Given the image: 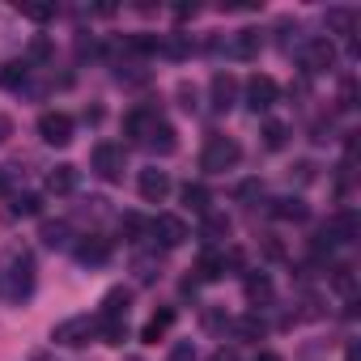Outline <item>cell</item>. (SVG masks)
Segmentation results:
<instances>
[{
    "mask_svg": "<svg viewBox=\"0 0 361 361\" xmlns=\"http://www.w3.org/2000/svg\"><path fill=\"white\" fill-rule=\"evenodd\" d=\"M94 327L106 344H123V336H128V319H94Z\"/></svg>",
    "mask_w": 361,
    "mask_h": 361,
    "instance_id": "obj_18",
    "label": "cell"
},
{
    "mask_svg": "<svg viewBox=\"0 0 361 361\" xmlns=\"http://www.w3.org/2000/svg\"><path fill=\"white\" fill-rule=\"evenodd\" d=\"M285 136H289V128H285V123H264V145H268V149H281V145H285Z\"/></svg>",
    "mask_w": 361,
    "mask_h": 361,
    "instance_id": "obj_25",
    "label": "cell"
},
{
    "mask_svg": "<svg viewBox=\"0 0 361 361\" xmlns=\"http://www.w3.org/2000/svg\"><path fill=\"white\" fill-rule=\"evenodd\" d=\"M234 327H238V336H247V340H255V336H264V323H259L255 314H247V319H238Z\"/></svg>",
    "mask_w": 361,
    "mask_h": 361,
    "instance_id": "obj_27",
    "label": "cell"
},
{
    "mask_svg": "<svg viewBox=\"0 0 361 361\" xmlns=\"http://www.w3.org/2000/svg\"><path fill=\"white\" fill-rule=\"evenodd\" d=\"M234 94H238V81H234L230 73H217V77H213V106H217V111H230V106H234Z\"/></svg>",
    "mask_w": 361,
    "mask_h": 361,
    "instance_id": "obj_12",
    "label": "cell"
},
{
    "mask_svg": "<svg viewBox=\"0 0 361 361\" xmlns=\"http://www.w3.org/2000/svg\"><path fill=\"white\" fill-rule=\"evenodd\" d=\"M35 361H47V357H35Z\"/></svg>",
    "mask_w": 361,
    "mask_h": 361,
    "instance_id": "obj_38",
    "label": "cell"
},
{
    "mask_svg": "<svg viewBox=\"0 0 361 361\" xmlns=\"http://www.w3.org/2000/svg\"><path fill=\"white\" fill-rule=\"evenodd\" d=\"M192 357H196V348H192V344H178V348L170 353V361H192Z\"/></svg>",
    "mask_w": 361,
    "mask_h": 361,
    "instance_id": "obj_32",
    "label": "cell"
},
{
    "mask_svg": "<svg viewBox=\"0 0 361 361\" xmlns=\"http://www.w3.org/2000/svg\"><path fill=\"white\" fill-rule=\"evenodd\" d=\"M128 302H132V289L115 285V289L102 298V310H98V319H128Z\"/></svg>",
    "mask_w": 361,
    "mask_h": 361,
    "instance_id": "obj_11",
    "label": "cell"
},
{
    "mask_svg": "<svg viewBox=\"0 0 361 361\" xmlns=\"http://www.w3.org/2000/svg\"><path fill=\"white\" fill-rule=\"evenodd\" d=\"M30 289H35V259H30V251H22V247L5 251L0 255V298L22 302V298H30Z\"/></svg>",
    "mask_w": 361,
    "mask_h": 361,
    "instance_id": "obj_1",
    "label": "cell"
},
{
    "mask_svg": "<svg viewBox=\"0 0 361 361\" xmlns=\"http://www.w3.org/2000/svg\"><path fill=\"white\" fill-rule=\"evenodd\" d=\"M47 188H51L56 196L73 192V188H77V166H56V170L47 174Z\"/></svg>",
    "mask_w": 361,
    "mask_h": 361,
    "instance_id": "obj_15",
    "label": "cell"
},
{
    "mask_svg": "<svg viewBox=\"0 0 361 361\" xmlns=\"http://www.w3.org/2000/svg\"><path fill=\"white\" fill-rule=\"evenodd\" d=\"M221 272H226V255H217V251H204V255H200V276H204V281H217Z\"/></svg>",
    "mask_w": 361,
    "mask_h": 361,
    "instance_id": "obj_20",
    "label": "cell"
},
{
    "mask_svg": "<svg viewBox=\"0 0 361 361\" xmlns=\"http://www.w3.org/2000/svg\"><path fill=\"white\" fill-rule=\"evenodd\" d=\"M166 192H170L166 170H145V174H140V196H145L149 204H161V200H166Z\"/></svg>",
    "mask_w": 361,
    "mask_h": 361,
    "instance_id": "obj_9",
    "label": "cell"
},
{
    "mask_svg": "<svg viewBox=\"0 0 361 361\" xmlns=\"http://www.w3.org/2000/svg\"><path fill=\"white\" fill-rule=\"evenodd\" d=\"M272 213H276L281 221H306V213H310V209H306L298 196H285V200H276V204H272Z\"/></svg>",
    "mask_w": 361,
    "mask_h": 361,
    "instance_id": "obj_17",
    "label": "cell"
},
{
    "mask_svg": "<svg viewBox=\"0 0 361 361\" xmlns=\"http://www.w3.org/2000/svg\"><path fill=\"white\" fill-rule=\"evenodd\" d=\"M204 234H209V238L230 234V221H226V217H217V213H204Z\"/></svg>",
    "mask_w": 361,
    "mask_h": 361,
    "instance_id": "obj_26",
    "label": "cell"
},
{
    "mask_svg": "<svg viewBox=\"0 0 361 361\" xmlns=\"http://www.w3.org/2000/svg\"><path fill=\"white\" fill-rule=\"evenodd\" d=\"M149 234H153L161 247H178V243L188 238V221L174 217V213H157V217L149 221Z\"/></svg>",
    "mask_w": 361,
    "mask_h": 361,
    "instance_id": "obj_6",
    "label": "cell"
},
{
    "mask_svg": "<svg viewBox=\"0 0 361 361\" xmlns=\"http://www.w3.org/2000/svg\"><path fill=\"white\" fill-rule=\"evenodd\" d=\"M5 136H9V119H5V115H0V140H5Z\"/></svg>",
    "mask_w": 361,
    "mask_h": 361,
    "instance_id": "obj_34",
    "label": "cell"
},
{
    "mask_svg": "<svg viewBox=\"0 0 361 361\" xmlns=\"http://www.w3.org/2000/svg\"><path fill=\"white\" fill-rule=\"evenodd\" d=\"M255 361H281V357H276V353H264V357H255Z\"/></svg>",
    "mask_w": 361,
    "mask_h": 361,
    "instance_id": "obj_36",
    "label": "cell"
},
{
    "mask_svg": "<svg viewBox=\"0 0 361 361\" xmlns=\"http://www.w3.org/2000/svg\"><path fill=\"white\" fill-rule=\"evenodd\" d=\"M13 213H18V217H35V213H39V196H18V200H13Z\"/></svg>",
    "mask_w": 361,
    "mask_h": 361,
    "instance_id": "obj_28",
    "label": "cell"
},
{
    "mask_svg": "<svg viewBox=\"0 0 361 361\" xmlns=\"http://www.w3.org/2000/svg\"><path fill=\"white\" fill-rule=\"evenodd\" d=\"M170 323H174V310L166 306V310H157V314H153V319L145 323V331H140V340H145V344H157V340H161V336L170 331Z\"/></svg>",
    "mask_w": 361,
    "mask_h": 361,
    "instance_id": "obj_14",
    "label": "cell"
},
{
    "mask_svg": "<svg viewBox=\"0 0 361 361\" xmlns=\"http://www.w3.org/2000/svg\"><path fill=\"white\" fill-rule=\"evenodd\" d=\"M327 22H331L336 30H348V26H353V13H348V9H331V13H327Z\"/></svg>",
    "mask_w": 361,
    "mask_h": 361,
    "instance_id": "obj_31",
    "label": "cell"
},
{
    "mask_svg": "<svg viewBox=\"0 0 361 361\" xmlns=\"http://www.w3.org/2000/svg\"><path fill=\"white\" fill-rule=\"evenodd\" d=\"M238 157H243L238 140H230V136H209V145H204V153H200V166H204L209 174H221V170H230Z\"/></svg>",
    "mask_w": 361,
    "mask_h": 361,
    "instance_id": "obj_2",
    "label": "cell"
},
{
    "mask_svg": "<svg viewBox=\"0 0 361 361\" xmlns=\"http://www.w3.org/2000/svg\"><path fill=\"white\" fill-rule=\"evenodd\" d=\"M106 255H111V243H106V238H85V243H77V259H81V264H106Z\"/></svg>",
    "mask_w": 361,
    "mask_h": 361,
    "instance_id": "obj_13",
    "label": "cell"
},
{
    "mask_svg": "<svg viewBox=\"0 0 361 361\" xmlns=\"http://www.w3.org/2000/svg\"><path fill=\"white\" fill-rule=\"evenodd\" d=\"M123 166H128V157H123V145H115V140H102V145H94V170L106 178V183H119V178H123Z\"/></svg>",
    "mask_w": 361,
    "mask_h": 361,
    "instance_id": "obj_3",
    "label": "cell"
},
{
    "mask_svg": "<svg viewBox=\"0 0 361 361\" xmlns=\"http://www.w3.org/2000/svg\"><path fill=\"white\" fill-rule=\"evenodd\" d=\"M18 13L30 18V22H51L56 18V5H18Z\"/></svg>",
    "mask_w": 361,
    "mask_h": 361,
    "instance_id": "obj_24",
    "label": "cell"
},
{
    "mask_svg": "<svg viewBox=\"0 0 361 361\" xmlns=\"http://www.w3.org/2000/svg\"><path fill=\"white\" fill-rule=\"evenodd\" d=\"M247 298L251 302H268L272 298V281L268 276H247Z\"/></svg>",
    "mask_w": 361,
    "mask_h": 361,
    "instance_id": "obj_21",
    "label": "cell"
},
{
    "mask_svg": "<svg viewBox=\"0 0 361 361\" xmlns=\"http://www.w3.org/2000/svg\"><path fill=\"white\" fill-rule=\"evenodd\" d=\"M272 102H276V81H272V77H251V81H247V106L259 115V111H268Z\"/></svg>",
    "mask_w": 361,
    "mask_h": 361,
    "instance_id": "obj_8",
    "label": "cell"
},
{
    "mask_svg": "<svg viewBox=\"0 0 361 361\" xmlns=\"http://www.w3.org/2000/svg\"><path fill=\"white\" fill-rule=\"evenodd\" d=\"M5 188H9V178H5V174H0V192H5Z\"/></svg>",
    "mask_w": 361,
    "mask_h": 361,
    "instance_id": "obj_37",
    "label": "cell"
},
{
    "mask_svg": "<svg viewBox=\"0 0 361 361\" xmlns=\"http://www.w3.org/2000/svg\"><path fill=\"white\" fill-rule=\"evenodd\" d=\"M331 285H336L340 293H353V268H336V276H331Z\"/></svg>",
    "mask_w": 361,
    "mask_h": 361,
    "instance_id": "obj_30",
    "label": "cell"
},
{
    "mask_svg": "<svg viewBox=\"0 0 361 361\" xmlns=\"http://www.w3.org/2000/svg\"><path fill=\"white\" fill-rule=\"evenodd\" d=\"M259 43H264L259 30H238V39H234V56H238V60H251V56L259 51Z\"/></svg>",
    "mask_w": 361,
    "mask_h": 361,
    "instance_id": "obj_19",
    "label": "cell"
},
{
    "mask_svg": "<svg viewBox=\"0 0 361 361\" xmlns=\"http://www.w3.org/2000/svg\"><path fill=\"white\" fill-rule=\"evenodd\" d=\"M39 136H43L47 145L64 149V145L73 140V119H68L64 111H43V115H39Z\"/></svg>",
    "mask_w": 361,
    "mask_h": 361,
    "instance_id": "obj_5",
    "label": "cell"
},
{
    "mask_svg": "<svg viewBox=\"0 0 361 361\" xmlns=\"http://www.w3.org/2000/svg\"><path fill=\"white\" fill-rule=\"evenodd\" d=\"M157 123H161V119H157V111H145V106H140V111H128V119H123V132H128V136H136V140L145 145V136H149Z\"/></svg>",
    "mask_w": 361,
    "mask_h": 361,
    "instance_id": "obj_10",
    "label": "cell"
},
{
    "mask_svg": "<svg viewBox=\"0 0 361 361\" xmlns=\"http://www.w3.org/2000/svg\"><path fill=\"white\" fill-rule=\"evenodd\" d=\"M26 68H30L26 60H22V64H5V73H0V85H5V90H18V85L26 81Z\"/></svg>",
    "mask_w": 361,
    "mask_h": 361,
    "instance_id": "obj_22",
    "label": "cell"
},
{
    "mask_svg": "<svg viewBox=\"0 0 361 361\" xmlns=\"http://www.w3.org/2000/svg\"><path fill=\"white\" fill-rule=\"evenodd\" d=\"M64 234H68V226H64V221H56V226H43V238H47L51 247H64V243H68Z\"/></svg>",
    "mask_w": 361,
    "mask_h": 361,
    "instance_id": "obj_29",
    "label": "cell"
},
{
    "mask_svg": "<svg viewBox=\"0 0 361 361\" xmlns=\"http://www.w3.org/2000/svg\"><path fill=\"white\" fill-rule=\"evenodd\" d=\"M213 361H238V357H234V353H226V348H221V353H217V357H213Z\"/></svg>",
    "mask_w": 361,
    "mask_h": 361,
    "instance_id": "obj_35",
    "label": "cell"
},
{
    "mask_svg": "<svg viewBox=\"0 0 361 361\" xmlns=\"http://www.w3.org/2000/svg\"><path fill=\"white\" fill-rule=\"evenodd\" d=\"M94 331H98V327H94V319H90V314H73V319L56 323L51 340H56V344H64V348H81V344H85Z\"/></svg>",
    "mask_w": 361,
    "mask_h": 361,
    "instance_id": "obj_4",
    "label": "cell"
},
{
    "mask_svg": "<svg viewBox=\"0 0 361 361\" xmlns=\"http://www.w3.org/2000/svg\"><path fill=\"white\" fill-rule=\"evenodd\" d=\"M183 200H188L196 213H209V192H204L200 183H188V188H183Z\"/></svg>",
    "mask_w": 361,
    "mask_h": 361,
    "instance_id": "obj_23",
    "label": "cell"
},
{
    "mask_svg": "<svg viewBox=\"0 0 361 361\" xmlns=\"http://www.w3.org/2000/svg\"><path fill=\"white\" fill-rule=\"evenodd\" d=\"M331 64H336V47H331V39H310L306 51H302V68L319 77V73H327Z\"/></svg>",
    "mask_w": 361,
    "mask_h": 361,
    "instance_id": "obj_7",
    "label": "cell"
},
{
    "mask_svg": "<svg viewBox=\"0 0 361 361\" xmlns=\"http://www.w3.org/2000/svg\"><path fill=\"white\" fill-rule=\"evenodd\" d=\"M238 196H243V200H255V196H259V183H243Z\"/></svg>",
    "mask_w": 361,
    "mask_h": 361,
    "instance_id": "obj_33",
    "label": "cell"
},
{
    "mask_svg": "<svg viewBox=\"0 0 361 361\" xmlns=\"http://www.w3.org/2000/svg\"><path fill=\"white\" fill-rule=\"evenodd\" d=\"M145 145H149L153 153H174V128H170V123H157V128L145 136Z\"/></svg>",
    "mask_w": 361,
    "mask_h": 361,
    "instance_id": "obj_16",
    "label": "cell"
}]
</instances>
